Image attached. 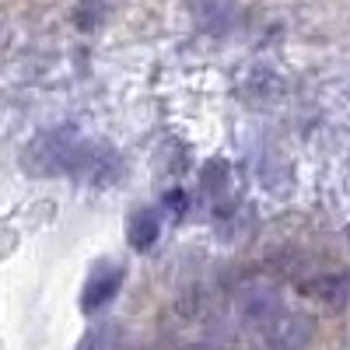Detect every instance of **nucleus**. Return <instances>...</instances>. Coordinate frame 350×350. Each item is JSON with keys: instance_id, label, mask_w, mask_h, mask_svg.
Masks as SVG:
<instances>
[{"instance_id": "1", "label": "nucleus", "mask_w": 350, "mask_h": 350, "mask_svg": "<svg viewBox=\"0 0 350 350\" xmlns=\"http://www.w3.org/2000/svg\"><path fill=\"white\" fill-rule=\"evenodd\" d=\"M123 277H126L123 262H112V259L95 262L92 273H88V280H84V291H81V312L92 315V312L105 308V305H109L116 295H120Z\"/></svg>"}, {"instance_id": "2", "label": "nucleus", "mask_w": 350, "mask_h": 350, "mask_svg": "<svg viewBox=\"0 0 350 350\" xmlns=\"http://www.w3.org/2000/svg\"><path fill=\"white\" fill-rule=\"evenodd\" d=\"M158 231H161V217L154 207H137L126 221V239L137 252H148L158 242Z\"/></svg>"}, {"instance_id": "3", "label": "nucleus", "mask_w": 350, "mask_h": 350, "mask_svg": "<svg viewBox=\"0 0 350 350\" xmlns=\"http://www.w3.org/2000/svg\"><path fill=\"white\" fill-rule=\"evenodd\" d=\"M88 350H130V343H126V333L120 326H102L92 336V347Z\"/></svg>"}]
</instances>
